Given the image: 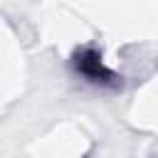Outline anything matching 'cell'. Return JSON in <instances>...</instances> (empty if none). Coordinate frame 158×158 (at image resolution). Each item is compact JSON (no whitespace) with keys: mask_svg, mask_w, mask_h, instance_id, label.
<instances>
[{"mask_svg":"<svg viewBox=\"0 0 158 158\" xmlns=\"http://www.w3.org/2000/svg\"><path fill=\"white\" fill-rule=\"evenodd\" d=\"M74 69L84 79H89L94 84H116V74L104 67L101 54L96 49H91V47H84V49H79L74 54Z\"/></svg>","mask_w":158,"mask_h":158,"instance_id":"cell-1","label":"cell"}]
</instances>
